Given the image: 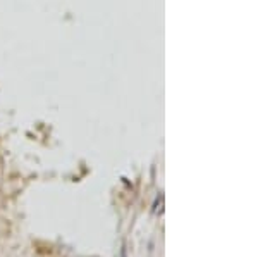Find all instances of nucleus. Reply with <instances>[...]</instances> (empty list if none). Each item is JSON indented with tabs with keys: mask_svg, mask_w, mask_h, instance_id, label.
<instances>
[{
	"mask_svg": "<svg viewBox=\"0 0 258 257\" xmlns=\"http://www.w3.org/2000/svg\"><path fill=\"white\" fill-rule=\"evenodd\" d=\"M122 257H126V245H122Z\"/></svg>",
	"mask_w": 258,
	"mask_h": 257,
	"instance_id": "nucleus-1",
	"label": "nucleus"
}]
</instances>
